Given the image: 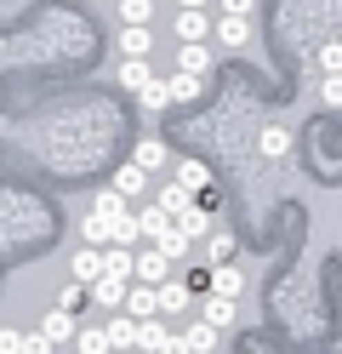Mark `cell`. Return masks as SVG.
<instances>
[{
    "mask_svg": "<svg viewBox=\"0 0 342 354\" xmlns=\"http://www.w3.org/2000/svg\"><path fill=\"white\" fill-rule=\"evenodd\" d=\"M17 354H52V343H46L40 331H29V337H23V348H17Z\"/></svg>",
    "mask_w": 342,
    "mask_h": 354,
    "instance_id": "37",
    "label": "cell"
},
{
    "mask_svg": "<svg viewBox=\"0 0 342 354\" xmlns=\"http://www.w3.org/2000/svg\"><path fill=\"white\" fill-rule=\"evenodd\" d=\"M200 320L211 326V331H228V326H234V303H228V297H211V292H205V303H200Z\"/></svg>",
    "mask_w": 342,
    "mask_h": 354,
    "instance_id": "13",
    "label": "cell"
},
{
    "mask_svg": "<svg viewBox=\"0 0 342 354\" xmlns=\"http://www.w3.org/2000/svg\"><path fill=\"white\" fill-rule=\"evenodd\" d=\"M23 348V331H12V326H0V354H17Z\"/></svg>",
    "mask_w": 342,
    "mask_h": 354,
    "instance_id": "36",
    "label": "cell"
},
{
    "mask_svg": "<svg viewBox=\"0 0 342 354\" xmlns=\"http://www.w3.org/2000/svg\"><path fill=\"white\" fill-rule=\"evenodd\" d=\"M149 52H154L149 29H120V57H149Z\"/></svg>",
    "mask_w": 342,
    "mask_h": 354,
    "instance_id": "27",
    "label": "cell"
},
{
    "mask_svg": "<svg viewBox=\"0 0 342 354\" xmlns=\"http://www.w3.org/2000/svg\"><path fill=\"white\" fill-rule=\"evenodd\" d=\"M80 303H86V286H75V280H68L63 292H57V308H63V315H75Z\"/></svg>",
    "mask_w": 342,
    "mask_h": 354,
    "instance_id": "33",
    "label": "cell"
},
{
    "mask_svg": "<svg viewBox=\"0 0 342 354\" xmlns=\"http://www.w3.org/2000/svg\"><path fill=\"white\" fill-rule=\"evenodd\" d=\"M189 246H194V240L182 234L177 223H166V229H160V240H154V252L166 257V263H182V257H189Z\"/></svg>",
    "mask_w": 342,
    "mask_h": 354,
    "instance_id": "11",
    "label": "cell"
},
{
    "mask_svg": "<svg viewBox=\"0 0 342 354\" xmlns=\"http://www.w3.org/2000/svg\"><path fill=\"white\" fill-rule=\"evenodd\" d=\"M154 206H160V212H166V217H182V212H189V206H194V194H189V189H182V183H166V189H160V194H154Z\"/></svg>",
    "mask_w": 342,
    "mask_h": 354,
    "instance_id": "17",
    "label": "cell"
},
{
    "mask_svg": "<svg viewBox=\"0 0 342 354\" xmlns=\"http://www.w3.org/2000/svg\"><path fill=\"white\" fill-rule=\"evenodd\" d=\"M171 223H177L182 234H189V240H205V234H211V212H200V206H189L182 217H171Z\"/></svg>",
    "mask_w": 342,
    "mask_h": 354,
    "instance_id": "25",
    "label": "cell"
},
{
    "mask_svg": "<svg viewBox=\"0 0 342 354\" xmlns=\"http://www.w3.org/2000/svg\"><path fill=\"white\" fill-rule=\"evenodd\" d=\"M160 343H166V320H137V348L160 354Z\"/></svg>",
    "mask_w": 342,
    "mask_h": 354,
    "instance_id": "30",
    "label": "cell"
},
{
    "mask_svg": "<svg viewBox=\"0 0 342 354\" xmlns=\"http://www.w3.org/2000/svg\"><path fill=\"white\" fill-rule=\"evenodd\" d=\"M171 183H182V189H189V194H200V189H211V171H205L200 160H182V166H177V177H171Z\"/></svg>",
    "mask_w": 342,
    "mask_h": 354,
    "instance_id": "24",
    "label": "cell"
},
{
    "mask_svg": "<svg viewBox=\"0 0 342 354\" xmlns=\"http://www.w3.org/2000/svg\"><path fill=\"white\" fill-rule=\"evenodd\" d=\"M257 149H263V160H285V154H291V131H280V126H274V131H263V138H257Z\"/></svg>",
    "mask_w": 342,
    "mask_h": 354,
    "instance_id": "29",
    "label": "cell"
},
{
    "mask_svg": "<svg viewBox=\"0 0 342 354\" xmlns=\"http://www.w3.org/2000/svg\"><path fill=\"white\" fill-rule=\"evenodd\" d=\"M126 286H131V280H114V274H97V280L86 286V297L97 303V308H108V315H120V303H126Z\"/></svg>",
    "mask_w": 342,
    "mask_h": 354,
    "instance_id": "4",
    "label": "cell"
},
{
    "mask_svg": "<svg viewBox=\"0 0 342 354\" xmlns=\"http://www.w3.org/2000/svg\"><path fill=\"white\" fill-rule=\"evenodd\" d=\"M131 166L154 177L160 166H166V143H160V138H143V143H137V149H131Z\"/></svg>",
    "mask_w": 342,
    "mask_h": 354,
    "instance_id": "14",
    "label": "cell"
},
{
    "mask_svg": "<svg viewBox=\"0 0 342 354\" xmlns=\"http://www.w3.org/2000/svg\"><path fill=\"white\" fill-rule=\"evenodd\" d=\"M137 103H143L149 115H166V109H171V97H166V86H160V75L143 86V92H137Z\"/></svg>",
    "mask_w": 342,
    "mask_h": 354,
    "instance_id": "31",
    "label": "cell"
},
{
    "mask_svg": "<svg viewBox=\"0 0 342 354\" xmlns=\"http://www.w3.org/2000/svg\"><path fill=\"white\" fill-rule=\"evenodd\" d=\"M234 252H240V240L228 234V229H211V234H205V257H211V263H234Z\"/></svg>",
    "mask_w": 342,
    "mask_h": 354,
    "instance_id": "21",
    "label": "cell"
},
{
    "mask_svg": "<svg viewBox=\"0 0 342 354\" xmlns=\"http://www.w3.org/2000/svg\"><path fill=\"white\" fill-rule=\"evenodd\" d=\"M149 80H154L149 57H120V86H126V92H143Z\"/></svg>",
    "mask_w": 342,
    "mask_h": 354,
    "instance_id": "18",
    "label": "cell"
},
{
    "mask_svg": "<svg viewBox=\"0 0 342 354\" xmlns=\"http://www.w3.org/2000/svg\"><path fill=\"white\" fill-rule=\"evenodd\" d=\"M205 292H211V297H228V303H240V292H245V269H234V263H211V274H205Z\"/></svg>",
    "mask_w": 342,
    "mask_h": 354,
    "instance_id": "2",
    "label": "cell"
},
{
    "mask_svg": "<svg viewBox=\"0 0 342 354\" xmlns=\"http://www.w3.org/2000/svg\"><path fill=\"white\" fill-rule=\"evenodd\" d=\"M91 212H97V217H108V223H120V217L131 212V201H126V194H114V189H97V201H91Z\"/></svg>",
    "mask_w": 342,
    "mask_h": 354,
    "instance_id": "23",
    "label": "cell"
},
{
    "mask_svg": "<svg viewBox=\"0 0 342 354\" xmlns=\"http://www.w3.org/2000/svg\"><path fill=\"white\" fill-rule=\"evenodd\" d=\"M97 274H103V246H80L75 257H68V280L75 286H91Z\"/></svg>",
    "mask_w": 342,
    "mask_h": 354,
    "instance_id": "6",
    "label": "cell"
},
{
    "mask_svg": "<svg viewBox=\"0 0 342 354\" xmlns=\"http://www.w3.org/2000/svg\"><path fill=\"white\" fill-rule=\"evenodd\" d=\"M177 69L182 75H211V46H205V40H182V46H177Z\"/></svg>",
    "mask_w": 342,
    "mask_h": 354,
    "instance_id": "7",
    "label": "cell"
},
{
    "mask_svg": "<svg viewBox=\"0 0 342 354\" xmlns=\"http://www.w3.org/2000/svg\"><path fill=\"white\" fill-rule=\"evenodd\" d=\"M131 217H137V240H149V246H154V240H160V229L171 223V217L160 212V206H143V212H131Z\"/></svg>",
    "mask_w": 342,
    "mask_h": 354,
    "instance_id": "20",
    "label": "cell"
},
{
    "mask_svg": "<svg viewBox=\"0 0 342 354\" xmlns=\"http://www.w3.org/2000/svg\"><path fill=\"white\" fill-rule=\"evenodd\" d=\"M177 40H205V35H211V17H205V12H177Z\"/></svg>",
    "mask_w": 342,
    "mask_h": 354,
    "instance_id": "22",
    "label": "cell"
},
{
    "mask_svg": "<svg viewBox=\"0 0 342 354\" xmlns=\"http://www.w3.org/2000/svg\"><path fill=\"white\" fill-rule=\"evenodd\" d=\"M319 75H342V40H325V46H319Z\"/></svg>",
    "mask_w": 342,
    "mask_h": 354,
    "instance_id": "32",
    "label": "cell"
},
{
    "mask_svg": "<svg viewBox=\"0 0 342 354\" xmlns=\"http://www.w3.org/2000/svg\"><path fill=\"white\" fill-rule=\"evenodd\" d=\"M166 274H171V263L160 257L154 246H143V252H131V280H137V286H160Z\"/></svg>",
    "mask_w": 342,
    "mask_h": 354,
    "instance_id": "3",
    "label": "cell"
},
{
    "mask_svg": "<svg viewBox=\"0 0 342 354\" xmlns=\"http://www.w3.org/2000/svg\"><path fill=\"white\" fill-rule=\"evenodd\" d=\"M103 337H108V348H137V320L131 315H108Z\"/></svg>",
    "mask_w": 342,
    "mask_h": 354,
    "instance_id": "15",
    "label": "cell"
},
{
    "mask_svg": "<svg viewBox=\"0 0 342 354\" xmlns=\"http://www.w3.org/2000/svg\"><path fill=\"white\" fill-rule=\"evenodd\" d=\"M217 337H222V331H211L205 320H194L189 331H182V343H189V354H211V348H217Z\"/></svg>",
    "mask_w": 342,
    "mask_h": 354,
    "instance_id": "26",
    "label": "cell"
},
{
    "mask_svg": "<svg viewBox=\"0 0 342 354\" xmlns=\"http://www.w3.org/2000/svg\"><path fill=\"white\" fill-rule=\"evenodd\" d=\"M160 354H189V343H182L177 331H166V343H160Z\"/></svg>",
    "mask_w": 342,
    "mask_h": 354,
    "instance_id": "38",
    "label": "cell"
},
{
    "mask_svg": "<svg viewBox=\"0 0 342 354\" xmlns=\"http://www.w3.org/2000/svg\"><path fill=\"white\" fill-rule=\"evenodd\" d=\"M80 246H114V223L97 217V212H86L80 217Z\"/></svg>",
    "mask_w": 342,
    "mask_h": 354,
    "instance_id": "12",
    "label": "cell"
},
{
    "mask_svg": "<svg viewBox=\"0 0 342 354\" xmlns=\"http://www.w3.org/2000/svg\"><path fill=\"white\" fill-rule=\"evenodd\" d=\"M75 354H114L108 337H103V326H80L75 331Z\"/></svg>",
    "mask_w": 342,
    "mask_h": 354,
    "instance_id": "28",
    "label": "cell"
},
{
    "mask_svg": "<svg viewBox=\"0 0 342 354\" xmlns=\"http://www.w3.org/2000/svg\"><path fill=\"white\" fill-rule=\"evenodd\" d=\"M108 189H114V194H126V201H137V194L149 189V171H137V166L126 160L120 171H114V183H108Z\"/></svg>",
    "mask_w": 342,
    "mask_h": 354,
    "instance_id": "16",
    "label": "cell"
},
{
    "mask_svg": "<svg viewBox=\"0 0 342 354\" xmlns=\"http://www.w3.org/2000/svg\"><path fill=\"white\" fill-rule=\"evenodd\" d=\"M160 86H166V97H171V109H177V103H194V97L205 92V80H200V75H182V69H171V75L160 80Z\"/></svg>",
    "mask_w": 342,
    "mask_h": 354,
    "instance_id": "8",
    "label": "cell"
},
{
    "mask_svg": "<svg viewBox=\"0 0 342 354\" xmlns=\"http://www.w3.org/2000/svg\"><path fill=\"white\" fill-rule=\"evenodd\" d=\"M319 97H325V109H342V75H325V86H319Z\"/></svg>",
    "mask_w": 342,
    "mask_h": 354,
    "instance_id": "34",
    "label": "cell"
},
{
    "mask_svg": "<svg viewBox=\"0 0 342 354\" xmlns=\"http://www.w3.org/2000/svg\"><path fill=\"white\" fill-rule=\"evenodd\" d=\"M120 315H131V320H160V303H154V286H126V303H120Z\"/></svg>",
    "mask_w": 342,
    "mask_h": 354,
    "instance_id": "5",
    "label": "cell"
},
{
    "mask_svg": "<svg viewBox=\"0 0 342 354\" xmlns=\"http://www.w3.org/2000/svg\"><path fill=\"white\" fill-rule=\"evenodd\" d=\"M154 303H160V320L166 315H189V303H194V292H189V280H177V274H166L154 286Z\"/></svg>",
    "mask_w": 342,
    "mask_h": 354,
    "instance_id": "1",
    "label": "cell"
},
{
    "mask_svg": "<svg viewBox=\"0 0 342 354\" xmlns=\"http://www.w3.org/2000/svg\"><path fill=\"white\" fill-rule=\"evenodd\" d=\"M217 6H222V17H251V12H257V0H217Z\"/></svg>",
    "mask_w": 342,
    "mask_h": 354,
    "instance_id": "35",
    "label": "cell"
},
{
    "mask_svg": "<svg viewBox=\"0 0 342 354\" xmlns=\"http://www.w3.org/2000/svg\"><path fill=\"white\" fill-rule=\"evenodd\" d=\"M211 35L222 40L228 52H245V46H251V17H217V29H211Z\"/></svg>",
    "mask_w": 342,
    "mask_h": 354,
    "instance_id": "10",
    "label": "cell"
},
{
    "mask_svg": "<svg viewBox=\"0 0 342 354\" xmlns=\"http://www.w3.org/2000/svg\"><path fill=\"white\" fill-rule=\"evenodd\" d=\"M75 331H80V326H75V315H63V308L40 315V337L52 343V348H57V343H75Z\"/></svg>",
    "mask_w": 342,
    "mask_h": 354,
    "instance_id": "9",
    "label": "cell"
},
{
    "mask_svg": "<svg viewBox=\"0 0 342 354\" xmlns=\"http://www.w3.org/2000/svg\"><path fill=\"white\" fill-rule=\"evenodd\" d=\"M154 24V0H120V29H149Z\"/></svg>",
    "mask_w": 342,
    "mask_h": 354,
    "instance_id": "19",
    "label": "cell"
},
{
    "mask_svg": "<svg viewBox=\"0 0 342 354\" xmlns=\"http://www.w3.org/2000/svg\"><path fill=\"white\" fill-rule=\"evenodd\" d=\"M211 0H177V12H205Z\"/></svg>",
    "mask_w": 342,
    "mask_h": 354,
    "instance_id": "39",
    "label": "cell"
}]
</instances>
